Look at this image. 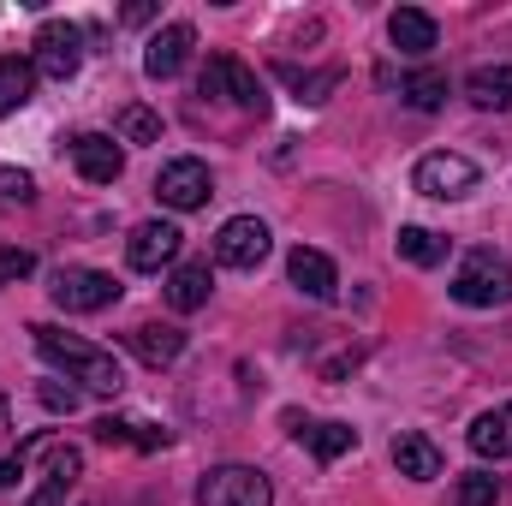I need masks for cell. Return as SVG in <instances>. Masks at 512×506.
Here are the masks:
<instances>
[{"label":"cell","mask_w":512,"mask_h":506,"mask_svg":"<svg viewBox=\"0 0 512 506\" xmlns=\"http://www.w3.org/2000/svg\"><path fill=\"white\" fill-rule=\"evenodd\" d=\"M30 340H36V352H42L54 370H66L72 381H84V393L114 399V393L126 387V370L114 364V352H102V346H90V340H78V334H66V328H54V322H36Z\"/></svg>","instance_id":"cell-1"},{"label":"cell","mask_w":512,"mask_h":506,"mask_svg":"<svg viewBox=\"0 0 512 506\" xmlns=\"http://www.w3.org/2000/svg\"><path fill=\"white\" fill-rule=\"evenodd\" d=\"M453 298L465 310H495V304H512V262L489 245L465 251L459 274H453Z\"/></svg>","instance_id":"cell-2"},{"label":"cell","mask_w":512,"mask_h":506,"mask_svg":"<svg viewBox=\"0 0 512 506\" xmlns=\"http://www.w3.org/2000/svg\"><path fill=\"white\" fill-rule=\"evenodd\" d=\"M30 66H36V78H48V84L78 78V66H84V30L66 24V18H48V24L36 30V42H30Z\"/></svg>","instance_id":"cell-3"},{"label":"cell","mask_w":512,"mask_h":506,"mask_svg":"<svg viewBox=\"0 0 512 506\" xmlns=\"http://www.w3.org/2000/svg\"><path fill=\"white\" fill-rule=\"evenodd\" d=\"M54 304L66 310V316H96V310H108V304H120V280L114 274H102V268H60L54 274Z\"/></svg>","instance_id":"cell-4"},{"label":"cell","mask_w":512,"mask_h":506,"mask_svg":"<svg viewBox=\"0 0 512 506\" xmlns=\"http://www.w3.org/2000/svg\"><path fill=\"white\" fill-rule=\"evenodd\" d=\"M197 90L203 96H221V102H239L245 114H268V90H262V78H256L245 60H233V54H215L209 66H203V78H197Z\"/></svg>","instance_id":"cell-5"},{"label":"cell","mask_w":512,"mask_h":506,"mask_svg":"<svg viewBox=\"0 0 512 506\" xmlns=\"http://www.w3.org/2000/svg\"><path fill=\"white\" fill-rule=\"evenodd\" d=\"M411 179H417V191H423V197H435V203H459V197H471V191H477V179H483V173H477V161H471V155L435 149V155H423V161H417V173H411Z\"/></svg>","instance_id":"cell-6"},{"label":"cell","mask_w":512,"mask_h":506,"mask_svg":"<svg viewBox=\"0 0 512 506\" xmlns=\"http://www.w3.org/2000/svg\"><path fill=\"white\" fill-rule=\"evenodd\" d=\"M197 506H274V489L256 465H215L197 483Z\"/></svg>","instance_id":"cell-7"},{"label":"cell","mask_w":512,"mask_h":506,"mask_svg":"<svg viewBox=\"0 0 512 506\" xmlns=\"http://www.w3.org/2000/svg\"><path fill=\"white\" fill-rule=\"evenodd\" d=\"M268 251H274V233H268L256 215H233V221L215 233V262H221V268L251 274V268H262V262H268Z\"/></svg>","instance_id":"cell-8"},{"label":"cell","mask_w":512,"mask_h":506,"mask_svg":"<svg viewBox=\"0 0 512 506\" xmlns=\"http://www.w3.org/2000/svg\"><path fill=\"white\" fill-rule=\"evenodd\" d=\"M155 197H161L167 209L191 215V209H203V203L215 197V179H209V167H203L197 155H179V161H167V167L155 173Z\"/></svg>","instance_id":"cell-9"},{"label":"cell","mask_w":512,"mask_h":506,"mask_svg":"<svg viewBox=\"0 0 512 506\" xmlns=\"http://www.w3.org/2000/svg\"><path fill=\"white\" fill-rule=\"evenodd\" d=\"M66 149H72V161H78V173H84L90 185H114V179L126 173V149H120V137H102V131H78Z\"/></svg>","instance_id":"cell-10"},{"label":"cell","mask_w":512,"mask_h":506,"mask_svg":"<svg viewBox=\"0 0 512 506\" xmlns=\"http://www.w3.org/2000/svg\"><path fill=\"white\" fill-rule=\"evenodd\" d=\"M179 239L185 233L173 221H143V227H131V239H126V262L137 274H155V268H167L179 256Z\"/></svg>","instance_id":"cell-11"},{"label":"cell","mask_w":512,"mask_h":506,"mask_svg":"<svg viewBox=\"0 0 512 506\" xmlns=\"http://www.w3.org/2000/svg\"><path fill=\"white\" fill-rule=\"evenodd\" d=\"M191 48H197V30L191 24H161L149 36V48H143V72L149 78H179L185 60H191Z\"/></svg>","instance_id":"cell-12"},{"label":"cell","mask_w":512,"mask_h":506,"mask_svg":"<svg viewBox=\"0 0 512 506\" xmlns=\"http://www.w3.org/2000/svg\"><path fill=\"white\" fill-rule=\"evenodd\" d=\"M78 477H84V453L48 435V471H42V489H36L24 506H66V495H72Z\"/></svg>","instance_id":"cell-13"},{"label":"cell","mask_w":512,"mask_h":506,"mask_svg":"<svg viewBox=\"0 0 512 506\" xmlns=\"http://www.w3.org/2000/svg\"><path fill=\"white\" fill-rule=\"evenodd\" d=\"M286 274H292V286L304 292V298H334L340 292V268H334V256L316 251V245H298V251L286 256Z\"/></svg>","instance_id":"cell-14"},{"label":"cell","mask_w":512,"mask_h":506,"mask_svg":"<svg viewBox=\"0 0 512 506\" xmlns=\"http://www.w3.org/2000/svg\"><path fill=\"white\" fill-rule=\"evenodd\" d=\"M126 346L149 364V370H167V364H179V352H185V328H173V322H137L126 334Z\"/></svg>","instance_id":"cell-15"},{"label":"cell","mask_w":512,"mask_h":506,"mask_svg":"<svg viewBox=\"0 0 512 506\" xmlns=\"http://www.w3.org/2000/svg\"><path fill=\"white\" fill-rule=\"evenodd\" d=\"M387 36H393V48L405 54V60H423L435 42H441V30H435V18L423 12V6H399L393 18H387Z\"/></svg>","instance_id":"cell-16"},{"label":"cell","mask_w":512,"mask_h":506,"mask_svg":"<svg viewBox=\"0 0 512 506\" xmlns=\"http://www.w3.org/2000/svg\"><path fill=\"white\" fill-rule=\"evenodd\" d=\"M96 441L102 447H137V453H161L173 435L161 423H143V417H102L96 423Z\"/></svg>","instance_id":"cell-17"},{"label":"cell","mask_w":512,"mask_h":506,"mask_svg":"<svg viewBox=\"0 0 512 506\" xmlns=\"http://www.w3.org/2000/svg\"><path fill=\"white\" fill-rule=\"evenodd\" d=\"M471 453L477 459H495V465H507L512 459V405H495V411H483L477 423H471Z\"/></svg>","instance_id":"cell-18"},{"label":"cell","mask_w":512,"mask_h":506,"mask_svg":"<svg viewBox=\"0 0 512 506\" xmlns=\"http://www.w3.org/2000/svg\"><path fill=\"white\" fill-rule=\"evenodd\" d=\"M393 465H399V477H411V483H429V477H441V447H435L429 435L405 429V435L393 441Z\"/></svg>","instance_id":"cell-19"},{"label":"cell","mask_w":512,"mask_h":506,"mask_svg":"<svg viewBox=\"0 0 512 506\" xmlns=\"http://www.w3.org/2000/svg\"><path fill=\"white\" fill-rule=\"evenodd\" d=\"M465 96L483 108V114H512V66H477L465 78Z\"/></svg>","instance_id":"cell-20"},{"label":"cell","mask_w":512,"mask_h":506,"mask_svg":"<svg viewBox=\"0 0 512 506\" xmlns=\"http://www.w3.org/2000/svg\"><path fill=\"white\" fill-rule=\"evenodd\" d=\"M209 292H215L209 262H185V268H173V280H167V304H173V310H203Z\"/></svg>","instance_id":"cell-21"},{"label":"cell","mask_w":512,"mask_h":506,"mask_svg":"<svg viewBox=\"0 0 512 506\" xmlns=\"http://www.w3.org/2000/svg\"><path fill=\"white\" fill-rule=\"evenodd\" d=\"M30 96H36V66L18 60V54H0V120L18 114Z\"/></svg>","instance_id":"cell-22"},{"label":"cell","mask_w":512,"mask_h":506,"mask_svg":"<svg viewBox=\"0 0 512 506\" xmlns=\"http://www.w3.org/2000/svg\"><path fill=\"white\" fill-rule=\"evenodd\" d=\"M298 441H304L322 465H334L340 453H352V447H358V429H352V423H304V429H298Z\"/></svg>","instance_id":"cell-23"},{"label":"cell","mask_w":512,"mask_h":506,"mask_svg":"<svg viewBox=\"0 0 512 506\" xmlns=\"http://www.w3.org/2000/svg\"><path fill=\"white\" fill-rule=\"evenodd\" d=\"M393 251L405 256L411 268H441V262H447V239H441V233H429V227H399Z\"/></svg>","instance_id":"cell-24"},{"label":"cell","mask_w":512,"mask_h":506,"mask_svg":"<svg viewBox=\"0 0 512 506\" xmlns=\"http://www.w3.org/2000/svg\"><path fill=\"white\" fill-rule=\"evenodd\" d=\"M274 72H280V78L298 90V102H310V108H316V102H328V96L340 90V66H328V72H298V66H286V60H280Z\"/></svg>","instance_id":"cell-25"},{"label":"cell","mask_w":512,"mask_h":506,"mask_svg":"<svg viewBox=\"0 0 512 506\" xmlns=\"http://www.w3.org/2000/svg\"><path fill=\"white\" fill-rule=\"evenodd\" d=\"M399 96H405L417 114H441V108H447V72H411V78L399 84Z\"/></svg>","instance_id":"cell-26"},{"label":"cell","mask_w":512,"mask_h":506,"mask_svg":"<svg viewBox=\"0 0 512 506\" xmlns=\"http://www.w3.org/2000/svg\"><path fill=\"white\" fill-rule=\"evenodd\" d=\"M120 143H161V114H149V108H120Z\"/></svg>","instance_id":"cell-27"},{"label":"cell","mask_w":512,"mask_h":506,"mask_svg":"<svg viewBox=\"0 0 512 506\" xmlns=\"http://www.w3.org/2000/svg\"><path fill=\"white\" fill-rule=\"evenodd\" d=\"M0 203H6V209H12V203H18V209L36 203V179H30L24 167H0Z\"/></svg>","instance_id":"cell-28"},{"label":"cell","mask_w":512,"mask_h":506,"mask_svg":"<svg viewBox=\"0 0 512 506\" xmlns=\"http://www.w3.org/2000/svg\"><path fill=\"white\" fill-rule=\"evenodd\" d=\"M495 495H501V483L477 471V477H465V483H459V495H453V506H495Z\"/></svg>","instance_id":"cell-29"},{"label":"cell","mask_w":512,"mask_h":506,"mask_svg":"<svg viewBox=\"0 0 512 506\" xmlns=\"http://www.w3.org/2000/svg\"><path fill=\"white\" fill-rule=\"evenodd\" d=\"M36 274V256L18 251V245H0V286H12V280H30Z\"/></svg>","instance_id":"cell-30"},{"label":"cell","mask_w":512,"mask_h":506,"mask_svg":"<svg viewBox=\"0 0 512 506\" xmlns=\"http://www.w3.org/2000/svg\"><path fill=\"white\" fill-rule=\"evenodd\" d=\"M36 399H42L48 411H66V417H72V411L84 405V387H60V381H42V387H36Z\"/></svg>","instance_id":"cell-31"},{"label":"cell","mask_w":512,"mask_h":506,"mask_svg":"<svg viewBox=\"0 0 512 506\" xmlns=\"http://www.w3.org/2000/svg\"><path fill=\"white\" fill-rule=\"evenodd\" d=\"M18 477H24V447H18V453H6V459H0V489H12V483H18Z\"/></svg>","instance_id":"cell-32"},{"label":"cell","mask_w":512,"mask_h":506,"mask_svg":"<svg viewBox=\"0 0 512 506\" xmlns=\"http://www.w3.org/2000/svg\"><path fill=\"white\" fill-rule=\"evenodd\" d=\"M120 18H126V24H149V18H155V6H149V0H137V6H126Z\"/></svg>","instance_id":"cell-33"},{"label":"cell","mask_w":512,"mask_h":506,"mask_svg":"<svg viewBox=\"0 0 512 506\" xmlns=\"http://www.w3.org/2000/svg\"><path fill=\"white\" fill-rule=\"evenodd\" d=\"M6 423H12V405H6V399H0V435H6Z\"/></svg>","instance_id":"cell-34"}]
</instances>
